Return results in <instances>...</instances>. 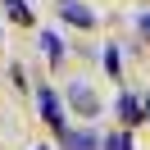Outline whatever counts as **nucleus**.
Wrapping results in <instances>:
<instances>
[{
	"label": "nucleus",
	"instance_id": "7ed1b4c3",
	"mask_svg": "<svg viewBox=\"0 0 150 150\" xmlns=\"http://www.w3.org/2000/svg\"><path fill=\"white\" fill-rule=\"evenodd\" d=\"M59 146L64 150H100V137L91 127H64L59 132Z\"/></svg>",
	"mask_w": 150,
	"mask_h": 150
},
{
	"label": "nucleus",
	"instance_id": "20e7f679",
	"mask_svg": "<svg viewBox=\"0 0 150 150\" xmlns=\"http://www.w3.org/2000/svg\"><path fill=\"white\" fill-rule=\"evenodd\" d=\"M59 18L73 23V28H96V14L86 9L82 0H59Z\"/></svg>",
	"mask_w": 150,
	"mask_h": 150
},
{
	"label": "nucleus",
	"instance_id": "9b49d317",
	"mask_svg": "<svg viewBox=\"0 0 150 150\" xmlns=\"http://www.w3.org/2000/svg\"><path fill=\"white\" fill-rule=\"evenodd\" d=\"M37 150H46V146H37Z\"/></svg>",
	"mask_w": 150,
	"mask_h": 150
},
{
	"label": "nucleus",
	"instance_id": "9d476101",
	"mask_svg": "<svg viewBox=\"0 0 150 150\" xmlns=\"http://www.w3.org/2000/svg\"><path fill=\"white\" fill-rule=\"evenodd\" d=\"M146 118H150V100H146Z\"/></svg>",
	"mask_w": 150,
	"mask_h": 150
},
{
	"label": "nucleus",
	"instance_id": "423d86ee",
	"mask_svg": "<svg viewBox=\"0 0 150 150\" xmlns=\"http://www.w3.org/2000/svg\"><path fill=\"white\" fill-rule=\"evenodd\" d=\"M41 50H46L50 64H64V41H59V32H41Z\"/></svg>",
	"mask_w": 150,
	"mask_h": 150
},
{
	"label": "nucleus",
	"instance_id": "0eeeda50",
	"mask_svg": "<svg viewBox=\"0 0 150 150\" xmlns=\"http://www.w3.org/2000/svg\"><path fill=\"white\" fill-rule=\"evenodd\" d=\"M5 9H9V18H14V23H32V9L23 5V0H5Z\"/></svg>",
	"mask_w": 150,
	"mask_h": 150
},
{
	"label": "nucleus",
	"instance_id": "39448f33",
	"mask_svg": "<svg viewBox=\"0 0 150 150\" xmlns=\"http://www.w3.org/2000/svg\"><path fill=\"white\" fill-rule=\"evenodd\" d=\"M118 118L127 123V127H132V123H141V118H146V100H137V96L123 91V96H118Z\"/></svg>",
	"mask_w": 150,
	"mask_h": 150
},
{
	"label": "nucleus",
	"instance_id": "f257e3e1",
	"mask_svg": "<svg viewBox=\"0 0 150 150\" xmlns=\"http://www.w3.org/2000/svg\"><path fill=\"white\" fill-rule=\"evenodd\" d=\"M37 109H41V118L55 127V137L68 127V123H64V105H59V96L50 91V86H41V91H37Z\"/></svg>",
	"mask_w": 150,
	"mask_h": 150
},
{
	"label": "nucleus",
	"instance_id": "1a4fd4ad",
	"mask_svg": "<svg viewBox=\"0 0 150 150\" xmlns=\"http://www.w3.org/2000/svg\"><path fill=\"white\" fill-rule=\"evenodd\" d=\"M105 68H109V77H118V50H114V46L105 50Z\"/></svg>",
	"mask_w": 150,
	"mask_h": 150
},
{
	"label": "nucleus",
	"instance_id": "6e6552de",
	"mask_svg": "<svg viewBox=\"0 0 150 150\" xmlns=\"http://www.w3.org/2000/svg\"><path fill=\"white\" fill-rule=\"evenodd\" d=\"M100 146L105 150H132V137H127V132H114V137H105Z\"/></svg>",
	"mask_w": 150,
	"mask_h": 150
},
{
	"label": "nucleus",
	"instance_id": "f03ea898",
	"mask_svg": "<svg viewBox=\"0 0 150 150\" xmlns=\"http://www.w3.org/2000/svg\"><path fill=\"white\" fill-rule=\"evenodd\" d=\"M68 105H73L82 118H91V114H100V100H96V91L86 82H68Z\"/></svg>",
	"mask_w": 150,
	"mask_h": 150
}]
</instances>
